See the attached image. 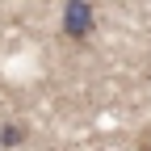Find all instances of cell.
Segmentation results:
<instances>
[{
  "label": "cell",
  "instance_id": "obj_1",
  "mask_svg": "<svg viewBox=\"0 0 151 151\" xmlns=\"http://www.w3.org/2000/svg\"><path fill=\"white\" fill-rule=\"evenodd\" d=\"M97 29V13H92L88 0H67L63 4V34L71 42H84V38Z\"/></svg>",
  "mask_w": 151,
  "mask_h": 151
},
{
  "label": "cell",
  "instance_id": "obj_2",
  "mask_svg": "<svg viewBox=\"0 0 151 151\" xmlns=\"http://www.w3.org/2000/svg\"><path fill=\"white\" fill-rule=\"evenodd\" d=\"M25 139H29L25 122H4V126H0V147H21Z\"/></svg>",
  "mask_w": 151,
  "mask_h": 151
}]
</instances>
